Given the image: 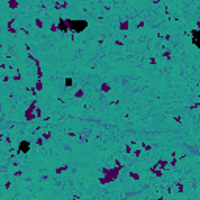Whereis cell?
<instances>
[{"mask_svg":"<svg viewBox=\"0 0 200 200\" xmlns=\"http://www.w3.org/2000/svg\"><path fill=\"white\" fill-rule=\"evenodd\" d=\"M67 25H69V28L74 30L75 33H83V31L88 28V22L83 20V19H78V20H67Z\"/></svg>","mask_w":200,"mask_h":200,"instance_id":"cell-1","label":"cell"},{"mask_svg":"<svg viewBox=\"0 0 200 200\" xmlns=\"http://www.w3.org/2000/svg\"><path fill=\"white\" fill-rule=\"evenodd\" d=\"M30 147H31V145H30L28 141H20V142H19V152H20V153H28V152H30Z\"/></svg>","mask_w":200,"mask_h":200,"instance_id":"cell-2","label":"cell"},{"mask_svg":"<svg viewBox=\"0 0 200 200\" xmlns=\"http://www.w3.org/2000/svg\"><path fill=\"white\" fill-rule=\"evenodd\" d=\"M198 36H200V31L198 30H192V44L198 49L200 47V42H198Z\"/></svg>","mask_w":200,"mask_h":200,"instance_id":"cell-3","label":"cell"},{"mask_svg":"<svg viewBox=\"0 0 200 200\" xmlns=\"http://www.w3.org/2000/svg\"><path fill=\"white\" fill-rule=\"evenodd\" d=\"M60 30L61 31H67L69 30V25H67V20H60Z\"/></svg>","mask_w":200,"mask_h":200,"instance_id":"cell-4","label":"cell"},{"mask_svg":"<svg viewBox=\"0 0 200 200\" xmlns=\"http://www.w3.org/2000/svg\"><path fill=\"white\" fill-rule=\"evenodd\" d=\"M64 85L67 86V88H71L72 85H74V80L72 78H66V82H64Z\"/></svg>","mask_w":200,"mask_h":200,"instance_id":"cell-5","label":"cell"}]
</instances>
